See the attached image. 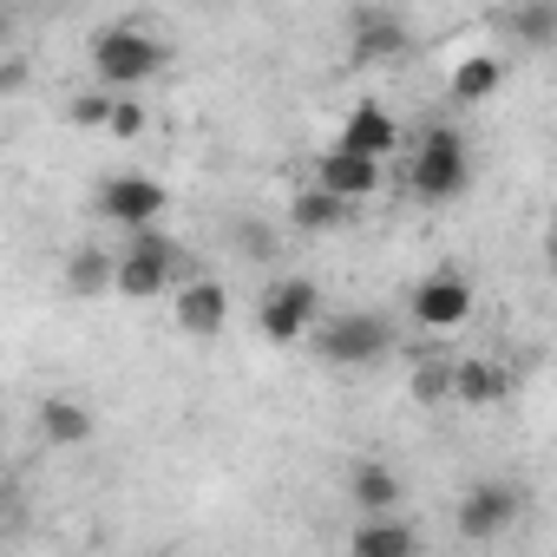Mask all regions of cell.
<instances>
[{"instance_id": "cell-8", "label": "cell", "mask_w": 557, "mask_h": 557, "mask_svg": "<svg viewBox=\"0 0 557 557\" xmlns=\"http://www.w3.org/2000/svg\"><path fill=\"white\" fill-rule=\"evenodd\" d=\"M407 47H413V34H407L400 14H387V8H355V21H348V60H355V66L400 60Z\"/></svg>"}, {"instance_id": "cell-7", "label": "cell", "mask_w": 557, "mask_h": 557, "mask_svg": "<svg viewBox=\"0 0 557 557\" xmlns=\"http://www.w3.org/2000/svg\"><path fill=\"white\" fill-rule=\"evenodd\" d=\"M413 322L420 329H433V335H446V329H459L466 315H472V283L459 269H440V275H426V283L413 289Z\"/></svg>"}, {"instance_id": "cell-14", "label": "cell", "mask_w": 557, "mask_h": 557, "mask_svg": "<svg viewBox=\"0 0 557 557\" xmlns=\"http://www.w3.org/2000/svg\"><path fill=\"white\" fill-rule=\"evenodd\" d=\"M511 394V368L498 361H453V400L459 407H492Z\"/></svg>"}, {"instance_id": "cell-11", "label": "cell", "mask_w": 557, "mask_h": 557, "mask_svg": "<svg viewBox=\"0 0 557 557\" xmlns=\"http://www.w3.org/2000/svg\"><path fill=\"white\" fill-rule=\"evenodd\" d=\"M348 498L361 505V518H400L407 485H400V472H394V466L361 459V466H348Z\"/></svg>"}, {"instance_id": "cell-24", "label": "cell", "mask_w": 557, "mask_h": 557, "mask_svg": "<svg viewBox=\"0 0 557 557\" xmlns=\"http://www.w3.org/2000/svg\"><path fill=\"white\" fill-rule=\"evenodd\" d=\"M236 249L256 256V262H269V256H275V230H269V223H243V230H236Z\"/></svg>"}, {"instance_id": "cell-12", "label": "cell", "mask_w": 557, "mask_h": 557, "mask_svg": "<svg viewBox=\"0 0 557 557\" xmlns=\"http://www.w3.org/2000/svg\"><path fill=\"white\" fill-rule=\"evenodd\" d=\"M342 151H355V158L381 164V158H394V151H400V125H394V119H387L381 106H361V112H348Z\"/></svg>"}, {"instance_id": "cell-4", "label": "cell", "mask_w": 557, "mask_h": 557, "mask_svg": "<svg viewBox=\"0 0 557 557\" xmlns=\"http://www.w3.org/2000/svg\"><path fill=\"white\" fill-rule=\"evenodd\" d=\"M315 315H322V289L309 283V275H283V283L262 296V309H256V322H262V335H269L275 348L302 342V335L315 329Z\"/></svg>"}, {"instance_id": "cell-19", "label": "cell", "mask_w": 557, "mask_h": 557, "mask_svg": "<svg viewBox=\"0 0 557 557\" xmlns=\"http://www.w3.org/2000/svg\"><path fill=\"white\" fill-rule=\"evenodd\" d=\"M505 34L524 40V47H550V40H557V0H531V8H511V14H505Z\"/></svg>"}, {"instance_id": "cell-20", "label": "cell", "mask_w": 557, "mask_h": 557, "mask_svg": "<svg viewBox=\"0 0 557 557\" xmlns=\"http://www.w3.org/2000/svg\"><path fill=\"white\" fill-rule=\"evenodd\" d=\"M66 289H73V296L112 289V256H106V249H73V256H66Z\"/></svg>"}, {"instance_id": "cell-22", "label": "cell", "mask_w": 557, "mask_h": 557, "mask_svg": "<svg viewBox=\"0 0 557 557\" xmlns=\"http://www.w3.org/2000/svg\"><path fill=\"white\" fill-rule=\"evenodd\" d=\"M112 106H119V92H79V99L66 106V119L86 125V132H106V125H112Z\"/></svg>"}, {"instance_id": "cell-10", "label": "cell", "mask_w": 557, "mask_h": 557, "mask_svg": "<svg viewBox=\"0 0 557 557\" xmlns=\"http://www.w3.org/2000/svg\"><path fill=\"white\" fill-rule=\"evenodd\" d=\"M223 322H230V289L216 283V275H190V283L177 289V329L210 342V335H223Z\"/></svg>"}, {"instance_id": "cell-2", "label": "cell", "mask_w": 557, "mask_h": 557, "mask_svg": "<svg viewBox=\"0 0 557 557\" xmlns=\"http://www.w3.org/2000/svg\"><path fill=\"white\" fill-rule=\"evenodd\" d=\"M164 60H171V53H164V40H158V34H145L138 21L92 34V66H99V79H106V86H145Z\"/></svg>"}, {"instance_id": "cell-27", "label": "cell", "mask_w": 557, "mask_h": 557, "mask_svg": "<svg viewBox=\"0 0 557 557\" xmlns=\"http://www.w3.org/2000/svg\"><path fill=\"white\" fill-rule=\"evenodd\" d=\"M413 557H420V550H413Z\"/></svg>"}, {"instance_id": "cell-21", "label": "cell", "mask_w": 557, "mask_h": 557, "mask_svg": "<svg viewBox=\"0 0 557 557\" xmlns=\"http://www.w3.org/2000/svg\"><path fill=\"white\" fill-rule=\"evenodd\" d=\"M413 400H426V407L453 400V361H420L413 368Z\"/></svg>"}, {"instance_id": "cell-1", "label": "cell", "mask_w": 557, "mask_h": 557, "mask_svg": "<svg viewBox=\"0 0 557 557\" xmlns=\"http://www.w3.org/2000/svg\"><path fill=\"white\" fill-rule=\"evenodd\" d=\"M184 283H190V256L158 230H132V249L112 256V289L132 302H151V296L184 289Z\"/></svg>"}, {"instance_id": "cell-5", "label": "cell", "mask_w": 557, "mask_h": 557, "mask_svg": "<svg viewBox=\"0 0 557 557\" xmlns=\"http://www.w3.org/2000/svg\"><path fill=\"white\" fill-rule=\"evenodd\" d=\"M315 348H322L329 368H374V361L394 348V329H387L381 315L355 309V315H335V322L315 335Z\"/></svg>"}, {"instance_id": "cell-6", "label": "cell", "mask_w": 557, "mask_h": 557, "mask_svg": "<svg viewBox=\"0 0 557 557\" xmlns=\"http://www.w3.org/2000/svg\"><path fill=\"white\" fill-rule=\"evenodd\" d=\"M164 203H171L164 184L145 177V171H119V177L99 184V216H112V223H125V230H151Z\"/></svg>"}, {"instance_id": "cell-15", "label": "cell", "mask_w": 557, "mask_h": 557, "mask_svg": "<svg viewBox=\"0 0 557 557\" xmlns=\"http://www.w3.org/2000/svg\"><path fill=\"white\" fill-rule=\"evenodd\" d=\"M348 557H413V524L407 518H361L348 537Z\"/></svg>"}, {"instance_id": "cell-3", "label": "cell", "mask_w": 557, "mask_h": 557, "mask_svg": "<svg viewBox=\"0 0 557 557\" xmlns=\"http://www.w3.org/2000/svg\"><path fill=\"white\" fill-rule=\"evenodd\" d=\"M466 177H472V151H466V138H459L453 125H433V132L420 138V151H413V197H426V203H453V197L466 190Z\"/></svg>"}, {"instance_id": "cell-26", "label": "cell", "mask_w": 557, "mask_h": 557, "mask_svg": "<svg viewBox=\"0 0 557 557\" xmlns=\"http://www.w3.org/2000/svg\"><path fill=\"white\" fill-rule=\"evenodd\" d=\"M8 40H14V14H8V8H0V47H8Z\"/></svg>"}, {"instance_id": "cell-23", "label": "cell", "mask_w": 557, "mask_h": 557, "mask_svg": "<svg viewBox=\"0 0 557 557\" xmlns=\"http://www.w3.org/2000/svg\"><path fill=\"white\" fill-rule=\"evenodd\" d=\"M106 132H112V138H145V106H138V99H119Z\"/></svg>"}, {"instance_id": "cell-17", "label": "cell", "mask_w": 557, "mask_h": 557, "mask_svg": "<svg viewBox=\"0 0 557 557\" xmlns=\"http://www.w3.org/2000/svg\"><path fill=\"white\" fill-rule=\"evenodd\" d=\"M505 86V66L492 60V53H472V60H459V73H453V106H479V99H492Z\"/></svg>"}, {"instance_id": "cell-25", "label": "cell", "mask_w": 557, "mask_h": 557, "mask_svg": "<svg viewBox=\"0 0 557 557\" xmlns=\"http://www.w3.org/2000/svg\"><path fill=\"white\" fill-rule=\"evenodd\" d=\"M21 86H27V60H8V66H0V99L21 92Z\"/></svg>"}, {"instance_id": "cell-16", "label": "cell", "mask_w": 557, "mask_h": 557, "mask_svg": "<svg viewBox=\"0 0 557 557\" xmlns=\"http://www.w3.org/2000/svg\"><path fill=\"white\" fill-rule=\"evenodd\" d=\"M40 433L53 446H86L92 440V407L73 400V394H53V400H40Z\"/></svg>"}, {"instance_id": "cell-13", "label": "cell", "mask_w": 557, "mask_h": 557, "mask_svg": "<svg viewBox=\"0 0 557 557\" xmlns=\"http://www.w3.org/2000/svg\"><path fill=\"white\" fill-rule=\"evenodd\" d=\"M322 190L329 197H342V203H361V197H374L381 190V164H368V158H355V151H329L322 158Z\"/></svg>"}, {"instance_id": "cell-18", "label": "cell", "mask_w": 557, "mask_h": 557, "mask_svg": "<svg viewBox=\"0 0 557 557\" xmlns=\"http://www.w3.org/2000/svg\"><path fill=\"white\" fill-rule=\"evenodd\" d=\"M289 216H296V230H309V236H322V230H342V223H348V203H342V197H329V190L315 184V190H296V203H289Z\"/></svg>"}, {"instance_id": "cell-9", "label": "cell", "mask_w": 557, "mask_h": 557, "mask_svg": "<svg viewBox=\"0 0 557 557\" xmlns=\"http://www.w3.org/2000/svg\"><path fill=\"white\" fill-rule=\"evenodd\" d=\"M511 518H518V492L498 485V479H485V485H472V492L459 498V518H453V524H459L472 544H485V537H498Z\"/></svg>"}]
</instances>
